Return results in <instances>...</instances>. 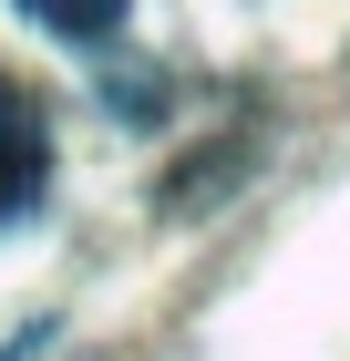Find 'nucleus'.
<instances>
[{
  "label": "nucleus",
  "mask_w": 350,
  "mask_h": 361,
  "mask_svg": "<svg viewBox=\"0 0 350 361\" xmlns=\"http://www.w3.org/2000/svg\"><path fill=\"white\" fill-rule=\"evenodd\" d=\"M42 186V104L21 83H0V217Z\"/></svg>",
  "instance_id": "obj_1"
},
{
  "label": "nucleus",
  "mask_w": 350,
  "mask_h": 361,
  "mask_svg": "<svg viewBox=\"0 0 350 361\" xmlns=\"http://www.w3.org/2000/svg\"><path fill=\"white\" fill-rule=\"evenodd\" d=\"M11 11H21V21H42V31H62V42H113L135 0H11Z\"/></svg>",
  "instance_id": "obj_2"
}]
</instances>
